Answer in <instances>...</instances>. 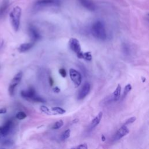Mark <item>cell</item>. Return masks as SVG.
Returning a JSON list of instances; mask_svg holds the SVG:
<instances>
[{
  "mask_svg": "<svg viewBox=\"0 0 149 149\" xmlns=\"http://www.w3.org/2000/svg\"><path fill=\"white\" fill-rule=\"evenodd\" d=\"M91 34L95 38L104 41L107 39V33L104 23L97 20L93 23L91 29Z\"/></svg>",
  "mask_w": 149,
  "mask_h": 149,
  "instance_id": "obj_1",
  "label": "cell"
},
{
  "mask_svg": "<svg viewBox=\"0 0 149 149\" xmlns=\"http://www.w3.org/2000/svg\"><path fill=\"white\" fill-rule=\"evenodd\" d=\"M36 91L34 88L30 87L27 90H22L20 92V95L22 98L30 102H45V100L41 97L36 94Z\"/></svg>",
  "mask_w": 149,
  "mask_h": 149,
  "instance_id": "obj_2",
  "label": "cell"
},
{
  "mask_svg": "<svg viewBox=\"0 0 149 149\" xmlns=\"http://www.w3.org/2000/svg\"><path fill=\"white\" fill-rule=\"evenodd\" d=\"M21 14L22 9L19 6L15 7L9 13L10 23L15 31H17L19 29Z\"/></svg>",
  "mask_w": 149,
  "mask_h": 149,
  "instance_id": "obj_3",
  "label": "cell"
},
{
  "mask_svg": "<svg viewBox=\"0 0 149 149\" xmlns=\"http://www.w3.org/2000/svg\"><path fill=\"white\" fill-rule=\"evenodd\" d=\"M69 46L70 49L76 54L78 58L82 59L83 52H81V45L77 38H71L69 41Z\"/></svg>",
  "mask_w": 149,
  "mask_h": 149,
  "instance_id": "obj_4",
  "label": "cell"
},
{
  "mask_svg": "<svg viewBox=\"0 0 149 149\" xmlns=\"http://www.w3.org/2000/svg\"><path fill=\"white\" fill-rule=\"evenodd\" d=\"M23 73L22 71H19L17 72L13 77L12 80L10 81L8 88V91L10 96H13L14 95L15 90L16 87L19 84L22 79Z\"/></svg>",
  "mask_w": 149,
  "mask_h": 149,
  "instance_id": "obj_5",
  "label": "cell"
},
{
  "mask_svg": "<svg viewBox=\"0 0 149 149\" xmlns=\"http://www.w3.org/2000/svg\"><path fill=\"white\" fill-rule=\"evenodd\" d=\"M69 76L73 83L74 86L76 87H78L82 81V78H81V75L79 72H78L77 70L71 68L69 69Z\"/></svg>",
  "mask_w": 149,
  "mask_h": 149,
  "instance_id": "obj_6",
  "label": "cell"
},
{
  "mask_svg": "<svg viewBox=\"0 0 149 149\" xmlns=\"http://www.w3.org/2000/svg\"><path fill=\"white\" fill-rule=\"evenodd\" d=\"M91 88L90 84L88 82H85L84 84L82 86L81 88L80 89L78 94H77V100H81L84 99L90 93Z\"/></svg>",
  "mask_w": 149,
  "mask_h": 149,
  "instance_id": "obj_7",
  "label": "cell"
},
{
  "mask_svg": "<svg viewBox=\"0 0 149 149\" xmlns=\"http://www.w3.org/2000/svg\"><path fill=\"white\" fill-rule=\"evenodd\" d=\"M129 133V129L127 128V126L123 125L116 132L113 136V140L115 141L120 140L124 136H126Z\"/></svg>",
  "mask_w": 149,
  "mask_h": 149,
  "instance_id": "obj_8",
  "label": "cell"
},
{
  "mask_svg": "<svg viewBox=\"0 0 149 149\" xmlns=\"http://www.w3.org/2000/svg\"><path fill=\"white\" fill-rule=\"evenodd\" d=\"M29 33L30 38L32 40V42L34 43L38 41L41 38V36L40 33L37 30V29L36 27H34V26L29 27Z\"/></svg>",
  "mask_w": 149,
  "mask_h": 149,
  "instance_id": "obj_9",
  "label": "cell"
},
{
  "mask_svg": "<svg viewBox=\"0 0 149 149\" xmlns=\"http://www.w3.org/2000/svg\"><path fill=\"white\" fill-rule=\"evenodd\" d=\"M12 126V122L8 120L3 126L0 127V137L6 136L9 134Z\"/></svg>",
  "mask_w": 149,
  "mask_h": 149,
  "instance_id": "obj_10",
  "label": "cell"
},
{
  "mask_svg": "<svg viewBox=\"0 0 149 149\" xmlns=\"http://www.w3.org/2000/svg\"><path fill=\"white\" fill-rule=\"evenodd\" d=\"M80 4L86 9L90 11H94L95 10V5L91 0H79Z\"/></svg>",
  "mask_w": 149,
  "mask_h": 149,
  "instance_id": "obj_11",
  "label": "cell"
},
{
  "mask_svg": "<svg viewBox=\"0 0 149 149\" xmlns=\"http://www.w3.org/2000/svg\"><path fill=\"white\" fill-rule=\"evenodd\" d=\"M58 4L59 2L57 0H38L36 2V5L38 6L57 5Z\"/></svg>",
  "mask_w": 149,
  "mask_h": 149,
  "instance_id": "obj_12",
  "label": "cell"
},
{
  "mask_svg": "<svg viewBox=\"0 0 149 149\" xmlns=\"http://www.w3.org/2000/svg\"><path fill=\"white\" fill-rule=\"evenodd\" d=\"M103 116V113L102 112H100L91 120L90 125V129H94L100 123V121L102 118Z\"/></svg>",
  "mask_w": 149,
  "mask_h": 149,
  "instance_id": "obj_13",
  "label": "cell"
},
{
  "mask_svg": "<svg viewBox=\"0 0 149 149\" xmlns=\"http://www.w3.org/2000/svg\"><path fill=\"white\" fill-rule=\"evenodd\" d=\"M34 43L33 42H27V43H23L20 45V46L18 48V51L20 52H25L28 51H29L33 46Z\"/></svg>",
  "mask_w": 149,
  "mask_h": 149,
  "instance_id": "obj_14",
  "label": "cell"
},
{
  "mask_svg": "<svg viewBox=\"0 0 149 149\" xmlns=\"http://www.w3.org/2000/svg\"><path fill=\"white\" fill-rule=\"evenodd\" d=\"M120 92H121V86L119 84H118L112 94V99L113 101L116 102L119 100L120 96Z\"/></svg>",
  "mask_w": 149,
  "mask_h": 149,
  "instance_id": "obj_15",
  "label": "cell"
},
{
  "mask_svg": "<svg viewBox=\"0 0 149 149\" xmlns=\"http://www.w3.org/2000/svg\"><path fill=\"white\" fill-rule=\"evenodd\" d=\"M51 111L52 115H62L65 113L66 111L59 107H52L51 108Z\"/></svg>",
  "mask_w": 149,
  "mask_h": 149,
  "instance_id": "obj_16",
  "label": "cell"
},
{
  "mask_svg": "<svg viewBox=\"0 0 149 149\" xmlns=\"http://www.w3.org/2000/svg\"><path fill=\"white\" fill-rule=\"evenodd\" d=\"M9 4V0H3L2 4L0 6V16L3 15V14L6 11V9L8 8Z\"/></svg>",
  "mask_w": 149,
  "mask_h": 149,
  "instance_id": "obj_17",
  "label": "cell"
},
{
  "mask_svg": "<svg viewBox=\"0 0 149 149\" xmlns=\"http://www.w3.org/2000/svg\"><path fill=\"white\" fill-rule=\"evenodd\" d=\"M40 109L42 113H44L47 115H52L51 109H49L48 107H47L45 105L40 106Z\"/></svg>",
  "mask_w": 149,
  "mask_h": 149,
  "instance_id": "obj_18",
  "label": "cell"
},
{
  "mask_svg": "<svg viewBox=\"0 0 149 149\" xmlns=\"http://www.w3.org/2000/svg\"><path fill=\"white\" fill-rule=\"evenodd\" d=\"M132 88V86L130 84H127V85L125 86V88H124V90H123V95H122V98H125V97L127 95V94L131 91Z\"/></svg>",
  "mask_w": 149,
  "mask_h": 149,
  "instance_id": "obj_19",
  "label": "cell"
},
{
  "mask_svg": "<svg viewBox=\"0 0 149 149\" xmlns=\"http://www.w3.org/2000/svg\"><path fill=\"white\" fill-rule=\"evenodd\" d=\"M82 59H84L86 61H90L92 60V55L91 52L90 51H87L85 52H83V55H82Z\"/></svg>",
  "mask_w": 149,
  "mask_h": 149,
  "instance_id": "obj_20",
  "label": "cell"
},
{
  "mask_svg": "<svg viewBox=\"0 0 149 149\" xmlns=\"http://www.w3.org/2000/svg\"><path fill=\"white\" fill-rule=\"evenodd\" d=\"M63 125V121L62 120H58L57 122H56L52 126V129L54 130H56V129H59L61 127H62V126Z\"/></svg>",
  "mask_w": 149,
  "mask_h": 149,
  "instance_id": "obj_21",
  "label": "cell"
},
{
  "mask_svg": "<svg viewBox=\"0 0 149 149\" xmlns=\"http://www.w3.org/2000/svg\"><path fill=\"white\" fill-rule=\"evenodd\" d=\"M70 129H67L65 131L63 132V133L61 135V139L63 140H66L70 137Z\"/></svg>",
  "mask_w": 149,
  "mask_h": 149,
  "instance_id": "obj_22",
  "label": "cell"
},
{
  "mask_svg": "<svg viewBox=\"0 0 149 149\" xmlns=\"http://www.w3.org/2000/svg\"><path fill=\"white\" fill-rule=\"evenodd\" d=\"M26 117H27V115L26 114L25 112H24L23 111L19 112L16 115V118L19 120H23V119H25Z\"/></svg>",
  "mask_w": 149,
  "mask_h": 149,
  "instance_id": "obj_23",
  "label": "cell"
},
{
  "mask_svg": "<svg viewBox=\"0 0 149 149\" xmlns=\"http://www.w3.org/2000/svg\"><path fill=\"white\" fill-rule=\"evenodd\" d=\"M136 120V118L135 116H132V117L129 118L128 119H127L123 125L127 126L129 124H131V123H133Z\"/></svg>",
  "mask_w": 149,
  "mask_h": 149,
  "instance_id": "obj_24",
  "label": "cell"
},
{
  "mask_svg": "<svg viewBox=\"0 0 149 149\" xmlns=\"http://www.w3.org/2000/svg\"><path fill=\"white\" fill-rule=\"evenodd\" d=\"M72 148H77V149H87L88 148V146L87 145L86 143H82L80 144L79 145H78L76 147H72Z\"/></svg>",
  "mask_w": 149,
  "mask_h": 149,
  "instance_id": "obj_25",
  "label": "cell"
},
{
  "mask_svg": "<svg viewBox=\"0 0 149 149\" xmlns=\"http://www.w3.org/2000/svg\"><path fill=\"white\" fill-rule=\"evenodd\" d=\"M59 73L60 74V75L62 77H65L66 76V70L64 68H61L59 70Z\"/></svg>",
  "mask_w": 149,
  "mask_h": 149,
  "instance_id": "obj_26",
  "label": "cell"
},
{
  "mask_svg": "<svg viewBox=\"0 0 149 149\" xmlns=\"http://www.w3.org/2000/svg\"><path fill=\"white\" fill-rule=\"evenodd\" d=\"M123 51L126 53V54H127L129 52V48L126 44L123 46Z\"/></svg>",
  "mask_w": 149,
  "mask_h": 149,
  "instance_id": "obj_27",
  "label": "cell"
},
{
  "mask_svg": "<svg viewBox=\"0 0 149 149\" xmlns=\"http://www.w3.org/2000/svg\"><path fill=\"white\" fill-rule=\"evenodd\" d=\"M53 91L55 93H59L60 92V88L58 87H55L53 88Z\"/></svg>",
  "mask_w": 149,
  "mask_h": 149,
  "instance_id": "obj_28",
  "label": "cell"
},
{
  "mask_svg": "<svg viewBox=\"0 0 149 149\" xmlns=\"http://www.w3.org/2000/svg\"><path fill=\"white\" fill-rule=\"evenodd\" d=\"M6 112V109L5 108H0V114H3L5 113Z\"/></svg>",
  "mask_w": 149,
  "mask_h": 149,
  "instance_id": "obj_29",
  "label": "cell"
},
{
  "mask_svg": "<svg viewBox=\"0 0 149 149\" xmlns=\"http://www.w3.org/2000/svg\"><path fill=\"white\" fill-rule=\"evenodd\" d=\"M3 40L1 39L0 40V49L2 48V47H3Z\"/></svg>",
  "mask_w": 149,
  "mask_h": 149,
  "instance_id": "obj_30",
  "label": "cell"
},
{
  "mask_svg": "<svg viewBox=\"0 0 149 149\" xmlns=\"http://www.w3.org/2000/svg\"><path fill=\"white\" fill-rule=\"evenodd\" d=\"M49 84H50V85L51 86H52V84H53V83H54V81H53V80H52V79L50 77H49Z\"/></svg>",
  "mask_w": 149,
  "mask_h": 149,
  "instance_id": "obj_31",
  "label": "cell"
},
{
  "mask_svg": "<svg viewBox=\"0 0 149 149\" xmlns=\"http://www.w3.org/2000/svg\"><path fill=\"white\" fill-rule=\"evenodd\" d=\"M105 140H106V138H105V136H104V134H102V135L101 136V140H102V141H105Z\"/></svg>",
  "mask_w": 149,
  "mask_h": 149,
  "instance_id": "obj_32",
  "label": "cell"
},
{
  "mask_svg": "<svg viewBox=\"0 0 149 149\" xmlns=\"http://www.w3.org/2000/svg\"><path fill=\"white\" fill-rule=\"evenodd\" d=\"M141 79H142V81L144 83V82H145L146 81V77H141Z\"/></svg>",
  "mask_w": 149,
  "mask_h": 149,
  "instance_id": "obj_33",
  "label": "cell"
}]
</instances>
